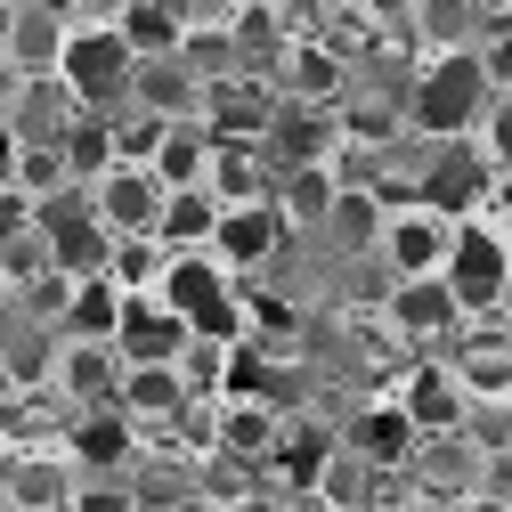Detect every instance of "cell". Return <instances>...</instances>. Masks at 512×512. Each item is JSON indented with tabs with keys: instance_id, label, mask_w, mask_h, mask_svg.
Instances as JSON below:
<instances>
[{
	"instance_id": "4",
	"label": "cell",
	"mask_w": 512,
	"mask_h": 512,
	"mask_svg": "<svg viewBox=\"0 0 512 512\" xmlns=\"http://www.w3.org/2000/svg\"><path fill=\"white\" fill-rule=\"evenodd\" d=\"M456 228L464 220H439L423 204H391V220H382V244L374 261L391 285H423V277H447V252H456Z\"/></svg>"
},
{
	"instance_id": "20",
	"label": "cell",
	"mask_w": 512,
	"mask_h": 512,
	"mask_svg": "<svg viewBox=\"0 0 512 512\" xmlns=\"http://www.w3.org/2000/svg\"><path fill=\"white\" fill-rule=\"evenodd\" d=\"M334 456H342V431H326V423H285L277 456H269V480L285 488V504H309V496H317V472H326Z\"/></svg>"
},
{
	"instance_id": "11",
	"label": "cell",
	"mask_w": 512,
	"mask_h": 512,
	"mask_svg": "<svg viewBox=\"0 0 512 512\" xmlns=\"http://www.w3.org/2000/svg\"><path fill=\"white\" fill-rule=\"evenodd\" d=\"M66 464L82 480H131L139 472V431L122 423V407H90L66 423Z\"/></svg>"
},
{
	"instance_id": "33",
	"label": "cell",
	"mask_w": 512,
	"mask_h": 512,
	"mask_svg": "<svg viewBox=\"0 0 512 512\" xmlns=\"http://www.w3.org/2000/svg\"><path fill=\"white\" fill-rule=\"evenodd\" d=\"M106 171H114V122L82 114L74 131H66V179H74V187H98Z\"/></svg>"
},
{
	"instance_id": "28",
	"label": "cell",
	"mask_w": 512,
	"mask_h": 512,
	"mask_svg": "<svg viewBox=\"0 0 512 512\" xmlns=\"http://www.w3.org/2000/svg\"><path fill=\"white\" fill-rule=\"evenodd\" d=\"M212 155H220V139L204 131V122H171L147 171H155V179L171 187V196H187V187H204V179H212Z\"/></svg>"
},
{
	"instance_id": "10",
	"label": "cell",
	"mask_w": 512,
	"mask_h": 512,
	"mask_svg": "<svg viewBox=\"0 0 512 512\" xmlns=\"http://www.w3.org/2000/svg\"><path fill=\"white\" fill-rule=\"evenodd\" d=\"M285 244H293V228L277 220V204H244V212H220V228H212V261H220L236 285H252Z\"/></svg>"
},
{
	"instance_id": "38",
	"label": "cell",
	"mask_w": 512,
	"mask_h": 512,
	"mask_svg": "<svg viewBox=\"0 0 512 512\" xmlns=\"http://www.w3.org/2000/svg\"><path fill=\"white\" fill-rule=\"evenodd\" d=\"M17 90H25V74L9 66V57H0V122H9V114H17Z\"/></svg>"
},
{
	"instance_id": "41",
	"label": "cell",
	"mask_w": 512,
	"mask_h": 512,
	"mask_svg": "<svg viewBox=\"0 0 512 512\" xmlns=\"http://www.w3.org/2000/svg\"><path fill=\"white\" fill-rule=\"evenodd\" d=\"M285 512H317V504H285Z\"/></svg>"
},
{
	"instance_id": "34",
	"label": "cell",
	"mask_w": 512,
	"mask_h": 512,
	"mask_svg": "<svg viewBox=\"0 0 512 512\" xmlns=\"http://www.w3.org/2000/svg\"><path fill=\"white\" fill-rule=\"evenodd\" d=\"M228 350H236V342H187V350H179V382H187V399L220 407V391H228Z\"/></svg>"
},
{
	"instance_id": "29",
	"label": "cell",
	"mask_w": 512,
	"mask_h": 512,
	"mask_svg": "<svg viewBox=\"0 0 512 512\" xmlns=\"http://www.w3.org/2000/svg\"><path fill=\"white\" fill-rule=\"evenodd\" d=\"M122 301L114 293V277H90V285H74L66 293V317H57V342H106L114 350V334H122Z\"/></svg>"
},
{
	"instance_id": "32",
	"label": "cell",
	"mask_w": 512,
	"mask_h": 512,
	"mask_svg": "<svg viewBox=\"0 0 512 512\" xmlns=\"http://www.w3.org/2000/svg\"><path fill=\"white\" fill-rule=\"evenodd\" d=\"M244 342H261L269 358L293 350V342H301V309H293L285 293H269V285H244Z\"/></svg>"
},
{
	"instance_id": "15",
	"label": "cell",
	"mask_w": 512,
	"mask_h": 512,
	"mask_svg": "<svg viewBox=\"0 0 512 512\" xmlns=\"http://www.w3.org/2000/svg\"><path fill=\"white\" fill-rule=\"evenodd\" d=\"M269 90H277L285 106H342V90H350V57H342V49H326L317 33H301V41L277 57Z\"/></svg>"
},
{
	"instance_id": "14",
	"label": "cell",
	"mask_w": 512,
	"mask_h": 512,
	"mask_svg": "<svg viewBox=\"0 0 512 512\" xmlns=\"http://www.w3.org/2000/svg\"><path fill=\"white\" fill-rule=\"evenodd\" d=\"M488 179H496V171L480 163V147H472V139H464V147H439V155H431V171L415 179V204H423V212H439V220H472V212L488 204Z\"/></svg>"
},
{
	"instance_id": "30",
	"label": "cell",
	"mask_w": 512,
	"mask_h": 512,
	"mask_svg": "<svg viewBox=\"0 0 512 512\" xmlns=\"http://www.w3.org/2000/svg\"><path fill=\"white\" fill-rule=\"evenodd\" d=\"M212 228H220V204H212V187H187V196H171L163 204V228H155V244L171 252H212Z\"/></svg>"
},
{
	"instance_id": "26",
	"label": "cell",
	"mask_w": 512,
	"mask_h": 512,
	"mask_svg": "<svg viewBox=\"0 0 512 512\" xmlns=\"http://www.w3.org/2000/svg\"><path fill=\"white\" fill-rule=\"evenodd\" d=\"M382 220H391V204H382L374 187H342L334 212H326V228H317V244L342 252V261H358V252H374V244H382Z\"/></svg>"
},
{
	"instance_id": "2",
	"label": "cell",
	"mask_w": 512,
	"mask_h": 512,
	"mask_svg": "<svg viewBox=\"0 0 512 512\" xmlns=\"http://www.w3.org/2000/svg\"><path fill=\"white\" fill-rule=\"evenodd\" d=\"M496 106L488 74H480V57L472 49H447V57H423L415 82H407V131L439 139V147H464L480 139V114Z\"/></svg>"
},
{
	"instance_id": "19",
	"label": "cell",
	"mask_w": 512,
	"mask_h": 512,
	"mask_svg": "<svg viewBox=\"0 0 512 512\" xmlns=\"http://www.w3.org/2000/svg\"><path fill=\"white\" fill-rule=\"evenodd\" d=\"M49 391L66 399L74 415L114 407V391H122V358H114L106 342H57V382H49Z\"/></svg>"
},
{
	"instance_id": "6",
	"label": "cell",
	"mask_w": 512,
	"mask_h": 512,
	"mask_svg": "<svg viewBox=\"0 0 512 512\" xmlns=\"http://www.w3.org/2000/svg\"><path fill=\"white\" fill-rule=\"evenodd\" d=\"M480 472H488V439H423V456L407 464L399 496H423V504H447V512H464L480 496Z\"/></svg>"
},
{
	"instance_id": "13",
	"label": "cell",
	"mask_w": 512,
	"mask_h": 512,
	"mask_svg": "<svg viewBox=\"0 0 512 512\" xmlns=\"http://www.w3.org/2000/svg\"><path fill=\"white\" fill-rule=\"evenodd\" d=\"M90 204H98V220L114 228V244H131V236H155V228H163V204H171V187H163L155 171H131V163H114V171L90 187Z\"/></svg>"
},
{
	"instance_id": "27",
	"label": "cell",
	"mask_w": 512,
	"mask_h": 512,
	"mask_svg": "<svg viewBox=\"0 0 512 512\" xmlns=\"http://www.w3.org/2000/svg\"><path fill=\"white\" fill-rule=\"evenodd\" d=\"M131 106H139V114H155V122H204V82L187 74L179 57H163V66H139Z\"/></svg>"
},
{
	"instance_id": "5",
	"label": "cell",
	"mask_w": 512,
	"mask_h": 512,
	"mask_svg": "<svg viewBox=\"0 0 512 512\" xmlns=\"http://www.w3.org/2000/svg\"><path fill=\"white\" fill-rule=\"evenodd\" d=\"M504 277H512V252L496 244V228L464 220L456 228V252H447V293H456L464 326H496V301H504Z\"/></svg>"
},
{
	"instance_id": "23",
	"label": "cell",
	"mask_w": 512,
	"mask_h": 512,
	"mask_svg": "<svg viewBox=\"0 0 512 512\" xmlns=\"http://www.w3.org/2000/svg\"><path fill=\"white\" fill-rule=\"evenodd\" d=\"M114 33H122V49H131L139 66H163V57L187 49V9H171V0H122Z\"/></svg>"
},
{
	"instance_id": "42",
	"label": "cell",
	"mask_w": 512,
	"mask_h": 512,
	"mask_svg": "<svg viewBox=\"0 0 512 512\" xmlns=\"http://www.w3.org/2000/svg\"><path fill=\"white\" fill-rule=\"evenodd\" d=\"M374 512H391V504H374Z\"/></svg>"
},
{
	"instance_id": "40",
	"label": "cell",
	"mask_w": 512,
	"mask_h": 512,
	"mask_svg": "<svg viewBox=\"0 0 512 512\" xmlns=\"http://www.w3.org/2000/svg\"><path fill=\"white\" fill-rule=\"evenodd\" d=\"M0 57H9V0H0Z\"/></svg>"
},
{
	"instance_id": "25",
	"label": "cell",
	"mask_w": 512,
	"mask_h": 512,
	"mask_svg": "<svg viewBox=\"0 0 512 512\" xmlns=\"http://www.w3.org/2000/svg\"><path fill=\"white\" fill-rule=\"evenodd\" d=\"M204 187H212V204H220V212H244V204H277V163H269L261 147H220Z\"/></svg>"
},
{
	"instance_id": "17",
	"label": "cell",
	"mask_w": 512,
	"mask_h": 512,
	"mask_svg": "<svg viewBox=\"0 0 512 512\" xmlns=\"http://www.w3.org/2000/svg\"><path fill=\"white\" fill-rule=\"evenodd\" d=\"M114 407H122V423H131L139 439H155V431H171V423H187V382H179V366H122V391H114Z\"/></svg>"
},
{
	"instance_id": "1",
	"label": "cell",
	"mask_w": 512,
	"mask_h": 512,
	"mask_svg": "<svg viewBox=\"0 0 512 512\" xmlns=\"http://www.w3.org/2000/svg\"><path fill=\"white\" fill-rule=\"evenodd\" d=\"M57 82H66V90H74V106H82V114H98V122H114L122 106H131L139 57L122 49L106 0H66V57H57Z\"/></svg>"
},
{
	"instance_id": "18",
	"label": "cell",
	"mask_w": 512,
	"mask_h": 512,
	"mask_svg": "<svg viewBox=\"0 0 512 512\" xmlns=\"http://www.w3.org/2000/svg\"><path fill=\"white\" fill-rule=\"evenodd\" d=\"M66 57V0H9V66L33 82V74H57Z\"/></svg>"
},
{
	"instance_id": "12",
	"label": "cell",
	"mask_w": 512,
	"mask_h": 512,
	"mask_svg": "<svg viewBox=\"0 0 512 512\" xmlns=\"http://www.w3.org/2000/svg\"><path fill=\"white\" fill-rule=\"evenodd\" d=\"M391 399L407 407V423H415L423 439H456V431H464V415H472L456 366H439V358H415V366L399 374V391H391Z\"/></svg>"
},
{
	"instance_id": "16",
	"label": "cell",
	"mask_w": 512,
	"mask_h": 512,
	"mask_svg": "<svg viewBox=\"0 0 512 512\" xmlns=\"http://www.w3.org/2000/svg\"><path fill=\"white\" fill-rule=\"evenodd\" d=\"M277 106H285V98H277L261 74H236V82L204 90V131H212L220 147H261L269 122H277Z\"/></svg>"
},
{
	"instance_id": "3",
	"label": "cell",
	"mask_w": 512,
	"mask_h": 512,
	"mask_svg": "<svg viewBox=\"0 0 512 512\" xmlns=\"http://www.w3.org/2000/svg\"><path fill=\"white\" fill-rule=\"evenodd\" d=\"M41 252H49V269L66 285H90V277L114 269V228L98 220L90 187H66L57 204H41Z\"/></svg>"
},
{
	"instance_id": "37",
	"label": "cell",
	"mask_w": 512,
	"mask_h": 512,
	"mask_svg": "<svg viewBox=\"0 0 512 512\" xmlns=\"http://www.w3.org/2000/svg\"><path fill=\"white\" fill-rule=\"evenodd\" d=\"M66 512H139V488L131 480H82Z\"/></svg>"
},
{
	"instance_id": "35",
	"label": "cell",
	"mask_w": 512,
	"mask_h": 512,
	"mask_svg": "<svg viewBox=\"0 0 512 512\" xmlns=\"http://www.w3.org/2000/svg\"><path fill=\"white\" fill-rule=\"evenodd\" d=\"M163 131H171V122H155V114H139V106H122V114H114V163L147 171L155 147H163Z\"/></svg>"
},
{
	"instance_id": "8",
	"label": "cell",
	"mask_w": 512,
	"mask_h": 512,
	"mask_svg": "<svg viewBox=\"0 0 512 512\" xmlns=\"http://www.w3.org/2000/svg\"><path fill=\"white\" fill-rule=\"evenodd\" d=\"M261 155L277 163V179L285 171H326L342 155V106H277Z\"/></svg>"
},
{
	"instance_id": "7",
	"label": "cell",
	"mask_w": 512,
	"mask_h": 512,
	"mask_svg": "<svg viewBox=\"0 0 512 512\" xmlns=\"http://www.w3.org/2000/svg\"><path fill=\"white\" fill-rule=\"evenodd\" d=\"M342 447H350L358 464H374L382 480H407V464L423 456V431L407 423V407H399V399H366V407L342 423Z\"/></svg>"
},
{
	"instance_id": "24",
	"label": "cell",
	"mask_w": 512,
	"mask_h": 512,
	"mask_svg": "<svg viewBox=\"0 0 512 512\" xmlns=\"http://www.w3.org/2000/svg\"><path fill=\"white\" fill-rule=\"evenodd\" d=\"M179 350H187V326L163 301H131V309H122V334H114L122 366H179Z\"/></svg>"
},
{
	"instance_id": "36",
	"label": "cell",
	"mask_w": 512,
	"mask_h": 512,
	"mask_svg": "<svg viewBox=\"0 0 512 512\" xmlns=\"http://www.w3.org/2000/svg\"><path fill=\"white\" fill-rule=\"evenodd\" d=\"M472 147H480V163H488L496 179H512V98H496V106L480 114V139H472Z\"/></svg>"
},
{
	"instance_id": "31",
	"label": "cell",
	"mask_w": 512,
	"mask_h": 512,
	"mask_svg": "<svg viewBox=\"0 0 512 512\" xmlns=\"http://www.w3.org/2000/svg\"><path fill=\"white\" fill-rule=\"evenodd\" d=\"M334 196H342L334 171H285V179H277V220H285L293 236H317L326 212H334Z\"/></svg>"
},
{
	"instance_id": "9",
	"label": "cell",
	"mask_w": 512,
	"mask_h": 512,
	"mask_svg": "<svg viewBox=\"0 0 512 512\" xmlns=\"http://www.w3.org/2000/svg\"><path fill=\"white\" fill-rule=\"evenodd\" d=\"M382 326H391L399 342H415V350H456L464 309H456V293H447V277H423V285H391Z\"/></svg>"
},
{
	"instance_id": "22",
	"label": "cell",
	"mask_w": 512,
	"mask_h": 512,
	"mask_svg": "<svg viewBox=\"0 0 512 512\" xmlns=\"http://www.w3.org/2000/svg\"><path fill=\"white\" fill-rule=\"evenodd\" d=\"M82 122V106H74V90L57 82V74H33L25 90H17V114H9V131L25 139V147H66V131Z\"/></svg>"
},
{
	"instance_id": "39",
	"label": "cell",
	"mask_w": 512,
	"mask_h": 512,
	"mask_svg": "<svg viewBox=\"0 0 512 512\" xmlns=\"http://www.w3.org/2000/svg\"><path fill=\"white\" fill-rule=\"evenodd\" d=\"M391 512H447V504H423V496H399Z\"/></svg>"
},
{
	"instance_id": "21",
	"label": "cell",
	"mask_w": 512,
	"mask_h": 512,
	"mask_svg": "<svg viewBox=\"0 0 512 512\" xmlns=\"http://www.w3.org/2000/svg\"><path fill=\"white\" fill-rule=\"evenodd\" d=\"M277 439H285V407H261V399H236V407H212V447L228 464H261L277 456Z\"/></svg>"
}]
</instances>
